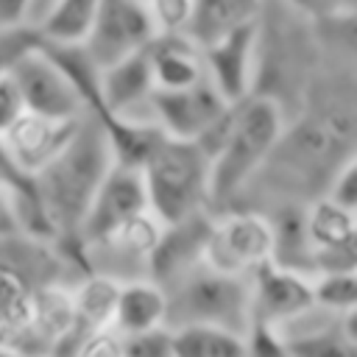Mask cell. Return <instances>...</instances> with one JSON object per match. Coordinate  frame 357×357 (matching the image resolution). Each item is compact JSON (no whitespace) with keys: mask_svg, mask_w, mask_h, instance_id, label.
Here are the masks:
<instances>
[{"mask_svg":"<svg viewBox=\"0 0 357 357\" xmlns=\"http://www.w3.org/2000/svg\"><path fill=\"white\" fill-rule=\"evenodd\" d=\"M153 75L148 64V50L128 53L106 67H100L98 78V112L92 114H112L128 120L153 123L151 98H153Z\"/></svg>","mask_w":357,"mask_h":357,"instance_id":"4fadbf2b","label":"cell"},{"mask_svg":"<svg viewBox=\"0 0 357 357\" xmlns=\"http://www.w3.org/2000/svg\"><path fill=\"white\" fill-rule=\"evenodd\" d=\"M173 357H245V335L223 326H173Z\"/></svg>","mask_w":357,"mask_h":357,"instance_id":"cb8c5ba5","label":"cell"},{"mask_svg":"<svg viewBox=\"0 0 357 357\" xmlns=\"http://www.w3.org/2000/svg\"><path fill=\"white\" fill-rule=\"evenodd\" d=\"M262 0H192L187 36L204 47L218 36L257 20Z\"/></svg>","mask_w":357,"mask_h":357,"instance_id":"603a6c76","label":"cell"},{"mask_svg":"<svg viewBox=\"0 0 357 357\" xmlns=\"http://www.w3.org/2000/svg\"><path fill=\"white\" fill-rule=\"evenodd\" d=\"M25 112V103H22V95H20V86L17 81L8 75H0V134Z\"/></svg>","mask_w":357,"mask_h":357,"instance_id":"d6a6232c","label":"cell"},{"mask_svg":"<svg viewBox=\"0 0 357 357\" xmlns=\"http://www.w3.org/2000/svg\"><path fill=\"white\" fill-rule=\"evenodd\" d=\"M0 357H25L22 351H17L14 346H6V343H0Z\"/></svg>","mask_w":357,"mask_h":357,"instance_id":"d590c367","label":"cell"},{"mask_svg":"<svg viewBox=\"0 0 357 357\" xmlns=\"http://www.w3.org/2000/svg\"><path fill=\"white\" fill-rule=\"evenodd\" d=\"M265 215L271 223V262L312 276L315 262L304 234V204H279Z\"/></svg>","mask_w":357,"mask_h":357,"instance_id":"7402d4cb","label":"cell"},{"mask_svg":"<svg viewBox=\"0 0 357 357\" xmlns=\"http://www.w3.org/2000/svg\"><path fill=\"white\" fill-rule=\"evenodd\" d=\"M284 126V112L276 100L265 95H245L231 103L229 131L209 159V209H223L245 181L259 170L271 153L279 131Z\"/></svg>","mask_w":357,"mask_h":357,"instance_id":"3957f363","label":"cell"},{"mask_svg":"<svg viewBox=\"0 0 357 357\" xmlns=\"http://www.w3.org/2000/svg\"><path fill=\"white\" fill-rule=\"evenodd\" d=\"M73 357H123V346H120V335L106 329V332H95L89 335Z\"/></svg>","mask_w":357,"mask_h":357,"instance_id":"836d02e7","label":"cell"},{"mask_svg":"<svg viewBox=\"0 0 357 357\" xmlns=\"http://www.w3.org/2000/svg\"><path fill=\"white\" fill-rule=\"evenodd\" d=\"M201 59H204V75L229 103L251 95L254 64H257V20L204 45Z\"/></svg>","mask_w":357,"mask_h":357,"instance_id":"5bb4252c","label":"cell"},{"mask_svg":"<svg viewBox=\"0 0 357 357\" xmlns=\"http://www.w3.org/2000/svg\"><path fill=\"white\" fill-rule=\"evenodd\" d=\"M204 259L226 273L248 276L271 259V223L257 209H218L212 212Z\"/></svg>","mask_w":357,"mask_h":357,"instance_id":"52a82bcc","label":"cell"},{"mask_svg":"<svg viewBox=\"0 0 357 357\" xmlns=\"http://www.w3.org/2000/svg\"><path fill=\"white\" fill-rule=\"evenodd\" d=\"M304 234L315 273L357 268V209H346L326 195H315L304 204Z\"/></svg>","mask_w":357,"mask_h":357,"instance_id":"8fae6325","label":"cell"},{"mask_svg":"<svg viewBox=\"0 0 357 357\" xmlns=\"http://www.w3.org/2000/svg\"><path fill=\"white\" fill-rule=\"evenodd\" d=\"M145 50L156 89H181L204 78L201 47L187 33H156Z\"/></svg>","mask_w":357,"mask_h":357,"instance_id":"d6986e66","label":"cell"},{"mask_svg":"<svg viewBox=\"0 0 357 357\" xmlns=\"http://www.w3.org/2000/svg\"><path fill=\"white\" fill-rule=\"evenodd\" d=\"M98 0H53L45 20L36 25L42 45H84L95 20Z\"/></svg>","mask_w":357,"mask_h":357,"instance_id":"d4e9b609","label":"cell"},{"mask_svg":"<svg viewBox=\"0 0 357 357\" xmlns=\"http://www.w3.org/2000/svg\"><path fill=\"white\" fill-rule=\"evenodd\" d=\"M148 209L173 223L209 209V156L195 139L162 134L148 159L139 165Z\"/></svg>","mask_w":357,"mask_h":357,"instance_id":"5b68a950","label":"cell"},{"mask_svg":"<svg viewBox=\"0 0 357 357\" xmlns=\"http://www.w3.org/2000/svg\"><path fill=\"white\" fill-rule=\"evenodd\" d=\"M28 357H56V354H47V351H45V354H28Z\"/></svg>","mask_w":357,"mask_h":357,"instance_id":"8d00e7d4","label":"cell"},{"mask_svg":"<svg viewBox=\"0 0 357 357\" xmlns=\"http://www.w3.org/2000/svg\"><path fill=\"white\" fill-rule=\"evenodd\" d=\"M271 329L290 357H357V310L335 312L310 304Z\"/></svg>","mask_w":357,"mask_h":357,"instance_id":"ba28073f","label":"cell"},{"mask_svg":"<svg viewBox=\"0 0 357 357\" xmlns=\"http://www.w3.org/2000/svg\"><path fill=\"white\" fill-rule=\"evenodd\" d=\"M165 312H167V298L159 282H153L151 276L126 279L117 287L112 332L134 335L153 326H165Z\"/></svg>","mask_w":357,"mask_h":357,"instance_id":"ffe728a7","label":"cell"},{"mask_svg":"<svg viewBox=\"0 0 357 357\" xmlns=\"http://www.w3.org/2000/svg\"><path fill=\"white\" fill-rule=\"evenodd\" d=\"M251 290V315L254 324L276 326L296 312L307 310L312 301V282L301 271H290L276 262H262L257 271L248 273Z\"/></svg>","mask_w":357,"mask_h":357,"instance_id":"2e32d148","label":"cell"},{"mask_svg":"<svg viewBox=\"0 0 357 357\" xmlns=\"http://www.w3.org/2000/svg\"><path fill=\"white\" fill-rule=\"evenodd\" d=\"M310 282H312V301L318 307L335 312L357 310V268L318 271L310 276Z\"/></svg>","mask_w":357,"mask_h":357,"instance_id":"484cf974","label":"cell"},{"mask_svg":"<svg viewBox=\"0 0 357 357\" xmlns=\"http://www.w3.org/2000/svg\"><path fill=\"white\" fill-rule=\"evenodd\" d=\"M162 287L167 298L165 326L170 329L187 324H206L248 335V329L254 326L248 276L226 273L212 268L206 259H198Z\"/></svg>","mask_w":357,"mask_h":357,"instance_id":"277c9868","label":"cell"},{"mask_svg":"<svg viewBox=\"0 0 357 357\" xmlns=\"http://www.w3.org/2000/svg\"><path fill=\"white\" fill-rule=\"evenodd\" d=\"M42 47V36L33 25H3L0 28V75H8L28 53Z\"/></svg>","mask_w":357,"mask_h":357,"instance_id":"4316f807","label":"cell"},{"mask_svg":"<svg viewBox=\"0 0 357 357\" xmlns=\"http://www.w3.org/2000/svg\"><path fill=\"white\" fill-rule=\"evenodd\" d=\"M245 357H290V354L271 326L254 324L245 335Z\"/></svg>","mask_w":357,"mask_h":357,"instance_id":"4dcf8cb0","label":"cell"},{"mask_svg":"<svg viewBox=\"0 0 357 357\" xmlns=\"http://www.w3.org/2000/svg\"><path fill=\"white\" fill-rule=\"evenodd\" d=\"M357 78L354 53L321 47V64L296 109L245 187L223 206L268 212L279 204H307L324 195L329 178L354 159Z\"/></svg>","mask_w":357,"mask_h":357,"instance_id":"6da1fadb","label":"cell"},{"mask_svg":"<svg viewBox=\"0 0 357 357\" xmlns=\"http://www.w3.org/2000/svg\"><path fill=\"white\" fill-rule=\"evenodd\" d=\"M209 223H212V209H201V212L187 215L181 220L162 223L159 240H156L153 254H151L148 276L153 282L165 284L176 273H181L184 268H190L198 259H204Z\"/></svg>","mask_w":357,"mask_h":357,"instance_id":"ac0fdd59","label":"cell"},{"mask_svg":"<svg viewBox=\"0 0 357 357\" xmlns=\"http://www.w3.org/2000/svg\"><path fill=\"white\" fill-rule=\"evenodd\" d=\"M112 162L114 156L103 123L98 114L86 112L75 123L67 142L31 176V187L50 237L73 257H78L75 237L86 206Z\"/></svg>","mask_w":357,"mask_h":357,"instance_id":"7a4b0ae2","label":"cell"},{"mask_svg":"<svg viewBox=\"0 0 357 357\" xmlns=\"http://www.w3.org/2000/svg\"><path fill=\"white\" fill-rule=\"evenodd\" d=\"M120 282L95 271H84L70 282L73 307H75V349L95 332L112 329L114 298Z\"/></svg>","mask_w":357,"mask_h":357,"instance_id":"44dd1931","label":"cell"},{"mask_svg":"<svg viewBox=\"0 0 357 357\" xmlns=\"http://www.w3.org/2000/svg\"><path fill=\"white\" fill-rule=\"evenodd\" d=\"M123 357H173L170 326H153L134 335H120Z\"/></svg>","mask_w":357,"mask_h":357,"instance_id":"83f0119b","label":"cell"},{"mask_svg":"<svg viewBox=\"0 0 357 357\" xmlns=\"http://www.w3.org/2000/svg\"><path fill=\"white\" fill-rule=\"evenodd\" d=\"M145 209H148V195H145V184H142L139 167L112 162V167L100 178L89 206H86V215L81 220L75 243L98 237L106 229L117 226L120 220H126V218H131L137 212H145Z\"/></svg>","mask_w":357,"mask_h":357,"instance_id":"9a60e30c","label":"cell"},{"mask_svg":"<svg viewBox=\"0 0 357 357\" xmlns=\"http://www.w3.org/2000/svg\"><path fill=\"white\" fill-rule=\"evenodd\" d=\"M284 3L310 22H321L337 14H354V0H284Z\"/></svg>","mask_w":357,"mask_h":357,"instance_id":"1f68e13d","label":"cell"},{"mask_svg":"<svg viewBox=\"0 0 357 357\" xmlns=\"http://www.w3.org/2000/svg\"><path fill=\"white\" fill-rule=\"evenodd\" d=\"M229 100L204 75L181 89H156L151 98V114L162 134L176 139H198L223 112Z\"/></svg>","mask_w":357,"mask_h":357,"instance_id":"7c38bea8","label":"cell"},{"mask_svg":"<svg viewBox=\"0 0 357 357\" xmlns=\"http://www.w3.org/2000/svg\"><path fill=\"white\" fill-rule=\"evenodd\" d=\"M78 120H56V117H45V114H36V112L25 109L0 134V148H3L6 159L22 176H33L67 142V137L73 134Z\"/></svg>","mask_w":357,"mask_h":357,"instance_id":"e0dca14e","label":"cell"},{"mask_svg":"<svg viewBox=\"0 0 357 357\" xmlns=\"http://www.w3.org/2000/svg\"><path fill=\"white\" fill-rule=\"evenodd\" d=\"M156 33H187L192 0H145Z\"/></svg>","mask_w":357,"mask_h":357,"instance_id":"f1b7e54d","label":"cell"},{"mask_svg":"<svg viewBox=\"0 0 357 357\" xmlns=\"http://www.w3.org/2000/svg\"><path fill=\"white\" fill-rule=\"evenodd\" d=\"M324 195L332 198L335 204L346 206V209H357V159H349V162L329 178Z\"/></svg>","mask_w":357,"mask_h":357,"instance_id":"f546056e","label":"cell"},{"mask_svg":"<svg viewBox=\"0 0 357 357\" xmlns=\"http://www.w3.org/2000/svg\"><path fill=\"white\" fill-rule=\"evenodd\" d=\"M33 0H0V28L3 25H28V11Z\"/></svg>","mask_w":357,"mask_h":357,"instance_id":"e575fe53","label":"cell"},{"mask_svg":"<svg viewBox=\"0 0 357 357\" xmlns=\"http://www.w3.org/2000/svg\"><path fill=\"white\" fill-rule=\"evenodd\" d=\"M156 36L145 0H98L95 20L84 47L98 67L148 47Z\"/></svg>","mask_w":357,"mask_h":357,"instance_id":"9c48e42d","label":"cell"},{"mask_svg":"<svg viewBox=\"0 0 357 357\" xmlns=\"http://www.w3.org/2000/svg\"><path fill=\"white\" fill-rule=\"evenodd\" d=\"M11 78L20 86L22 103L28 112L56 117V120H78L86 114V103L73 86V81L64 75V70L53 61V56L45 47H36L28 53L14 70Z\"/></svg>","mask_w":357,"mask_h":357,"instance_id":"30bf717a","label":"cell"},{"mask_svg":"<svg viewBox=\"0 0 357 357\" xmlns=\"http://www.w3.org/2000/svg\"><path fill=\"white\" fill-rule=\"evenodd\" d=\"M159 231H162V220L151 209L137 212L120 220L117 226L106 229L103 234L75 243L78 259L84 271H95L117 282L148 276V265H151V254L159 240Z\"/></svg>","mask_w":357,"mask_h":357,"instance_id":"8992f818","label":"cell"}]
</instances>
